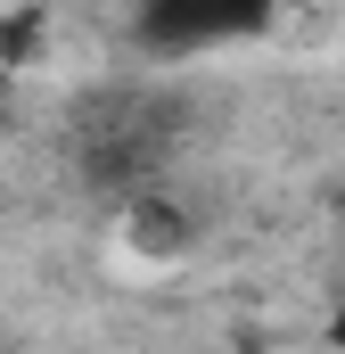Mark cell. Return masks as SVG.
Here are the masks:
<instances>
[{
  "label": "cell",
  "instance_id": "3",
  "mask_svg": "<svg viewBox=\"0 0 345 354\" xmlns=\"http://www.w3.org/2000/svg\"><path fill=\"white\" fill-rule=\"evenodd\" d=\"M329 346L345 354V272H337V305H329Z\"/></svg>",
  "mask_w": 345,
  "mask_h": 354
},
{
  "label": "cell",
  "instance_id": "1",
  "mask_svg": "<svg viewBox=\"0 0 345 354\" xmlns=\"http://www.w3.org/2000/svg\"><path fill=\"white\" fill-rule=\"evenodd\" d=\"M255 8H222V17H197V8H148L140 17V41L148 50H197V41H230V33H255Z\"/></svg>",
  "mask_w": 345,
  "mask_h": 354
},
{
  "label": "cell",
  "instance_id": "2",
  "mask_svg": "<svg viewBox=\"0 0 345 354\" xmlns=\"http://www.w3.org/2000/svg\"><path fill=\"white\" fill-rule=\"evenodd\" d=\"M181 239H189V223H181V206H172V198H157V189H148V198H132V248L172 256Z\"/></svg>",
  "mask_w": 345,
  "mask_h": 354
}]
</instances>
